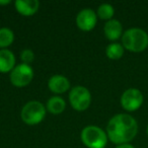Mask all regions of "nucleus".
<instances>
[{
    "mask_svg": "<svg viewBox=\"0 0 148 148\" xmlns=\"http://www.w3.org/2000/svg\"><path fill=\"white\" fill-rule=\"evenodd\" d=\"M147 134H148V126H147Z\"/></svg>",
    "mask_w": 148,
    "mask_h": 148,
    "instance_id": "obj_20",
    "label": "nucleus"
},
{
    "mask_svg": "<svg viewBox=\"0 0 148 148\" xmlns=\"http://www.w3.org/2000/svg\"><path fill=\"white\" fill-rule=\"evenodd\" d=\"M10 3V0H5V1H0V4H8Z\"/></svg>",
    "mask_w": 148,
    "mask_h": 148,
    "instance_id": "obj_19",
    "label": "nucleus"
},
{
    "mask_svg": "<svg viewBox=\"0 0 148 148\" xmlns=\"http://www.w3.org/2000/svg\"><path fill=\"white\" fill-rule=\"evenodd\" d=\"M14 40V34L8 27L0 29V48H6L12 44Z\"/></svg>",
    "mask_w": 148,
    "mask_h": 148,
    "instance_id": "obj_15",
    "label": "nucleus"
},
{
    "mask_svg": "<svg viewBox=\"0 0 148 148\" xmlns=\"http://www.w3.org/2000/svg\"><path fill=\"white\" fill-rule=\"evenodd\" d=\"M14 5L21 14L29 16L39 10L40 2L38 0H16Z\"/></svg>",
    "mask_w": 148,
    "mask_h": 148,
    "instance_id": "obj_10",
    "label": "nucleus"
},
{
    "mask_svg": "<svg viewBox=\"0 0 148 148\" xmlns=\"http://www.w3.org/2000/svg\"><path fill=\"white\" fill-rule=\"evenodd\" d=\"M138 132V124L132 116L118 114L109 121L107 126L108 138L112 142L125 144L135 138Z\"/></svg>",
    "mask_w": 148,
    "mask_h": 148,
    "instance_id": "obj_1",
    "label": "nucleus"
},
{
    "mask_svg": "<svg viewBox=\"0 0 148 148\" xmlns=\"http://www.w3.org/2000/svg\"><path fill=\"white\" fill-rule=\"evenodd\" d=\"M70 105L76 111H84L90 106L91 95L90 91L84 86L77 85L70 89L69 92Z\"/></svg>",
    "mask_w": 148,
    "mask_h": 148,
    "instance_id": "obj_5",
    "label": "nucleus"
},
{
    "mask_svg": "<svg viewBox=\"0 0 148 148\" xmlns=\"http://www.w3.org/2000/svg\"><path fill=\"white\" fill-rule=\"evenodd\" d=\"M106 54L108 58L113 60H118L124 55V47L119 43H112L106 49Z\"/></svg>",
    "mask_w": 148,
    "mask_h": 148,
    "instance_id": "obj_14",
    "label": "nucleus"
},
{
    "mask_svg": "<svg viewBox=\"0 0 148 148\" xmlns=\"http://www.w3.org/2000/svg\"><path fill=\"white\" fill-rule=\"evenodd\" d=\"M46 116V108L38 101H31L23 107L21 112V120L27 125L41 123Z\"/></svg>",
    "mask_w": 148,
    "mask_h": 148,
    "instance_id": "obj_4",
    "label": "nucleus"
},
{
    "mask_svg": "<svg viewBox=\"0 0 148 148\" xmlns=\"http://www.w3.org/2000/svg\"><path fill=\"white\" fill-rule=\"evenodd\" d=\"M116 148H135V147L129 143H125V144H120V145H118Z\"/></svg>",
    "mask_w": 148,
    "mask_h": 148,
    "instance_id": "obj_18",
    "label": "nucleus"
},
{
    "mask_svg": "<svg viewBox=\"0 0 148 148\" xmlns=\"http://www.w3.org/2000/svg\"><path fill=\"white\" fill-rule=\"evenodd\" d=\"M15 67V57L8 49L0 50V72L6 73Z\"/></svg>",
    "mask_w": 148,
    "mask_h": 148,
    "instance_id": "obj_11",
    "label": "nucleus"
},
{
    "mask_svg": "<svg viewBox=\"0 0 148 148\" xmlns=\"http://www.w3.org/2000/svg\"><path fill=\"white\" fill-rule=\"evenodd\" d=\"M108 139L107 133L97 126H86L81 131V140L88 148H105Z\"/></svg>",
    "mask_w": 148,
    "mask_h": 148,
    "instance_id": "obj_3",
    "label": "nucleus"
},
{
    "mask_svg": "<svg viewBox=\"0 0 148 148\" xmlns=\"http://www.w3.org/2000/svg\"><path fill=\"white\" fill-rule=\"evenodd\" d=\"M122 45L130 52L139 53L148 47V35L145 31L132 27L122 35Z\"/></svg>",
    "mask_w": 148,
    "mask_h": 148,
    "instance_id": "obj_2",
    "label": "nucleus"
},
{
    "mask_svg": "<svg viewBox=\"0 0 148 148\" xmlns=\"http://www.w3.org/2000/svg\"><path fill=\"white\" fill-rule=\"evenodd\" d=\"M34 77V69L29 64L21 63L16 65L10 72V81L17 87L27 85Z\"/></svg>",
    "mask_w": 148,
    "mask_h": 148,
    "instance_id": "obj_6",
    "label": "nucleus"
},
{
    "mask_svg": "<svg viewBox=\"0 0 148 148\" xmlns=\"http://www.w3.org/2000/svg\"><path fill=\"white\" fill-rule=\"evenodd\" d=\"M103 32H105L107 39H109L110 41H116L123 34V27H122V23L119 21L111 19V21H108L107 23L105 25Z\"/></svg>",
    "mask_w": 148,
    "mask_h": 148,
    "instance_id": "obj_12",
    "label": "nucleus"
},
{
    "mask_svg": "<svg viewBox=\"0 0 148 148\" xmlns=\"http://www.w3.org/2000/svg\"><path fill=\"white\" fill-rule=\"evenodd\" d=\"M48 86L51 89V91L55 93H63L70 88V82L67 77L56 74L53 75L48 81Z\"/></svg>",
    "mask_w": 148,
    "mask_h": 148,
    "instance_id": "obj_9",
    "label": "nucleus"
},
{
    "mask_svg": "<svg viewBox=\"0 0 148 148\" xmlns=\"http://www.w3.org/2000/svg\"><path fill=\"white\" fill-rule=\"evenodd\" d=\"M97 16L91 8H84L78 12L76 16L77 27L82 31H90L97 25Z\"/></svg>",
    "mask_w": 148,
    "mask_h": 148,
    "instance_id": "obj_8",
    "label": "nucleus"
},
{
    "mask_svg": "<svg viewBox=\"0 0 148 148\" xmlns=\"http://www.w3.org/2000/svg\"><path fill=\"white\" fill-rule=\"evenodd\" d=\"M143 103V95L137 88H129L121 97V106L128 112L138 110Z\"/></svg>",
    "mask_w": 148,
    "mask_h": 148,
    "instance_id": "obj_7",
    "label": "nucleus"
},
{
    "mask_svg": "<svg viewBox=\"0 0 148 148\" xmlns=\"http://www.w3.org/2000/svg\"><path fill=\"white\" fill-rule=\"evenodd\" d=\"M21 59L23 61V63L29 65V63L33 62L34 59H35V54H34V52L32 50L25 49L21 52Z\"/></svg>",
    "mask_w": 148,
    "mask_h": 148,
    "instance_id": "obj_17",
    "label": "nucleus"
},
{
    "mask_svg": "<svg viewBox=\"0 0 148 148\" xmlns=\"http://www.w3.org/2000/svg\"><path fill=\"white\" fill-rule=\"evenodd\" d=\"M114 13H115V9L109 3H103L97 8V16H99V18L101 19L111 21Z\"/></svg>",
    "mask_w": 148,
    "mask_h": 148,
    "instance_id": "obj_16",
    "label": "nucleus"
},
{
    "mask_svg": "<svg viewBox=\"0 0 148 148\" xmlns=\"http://www.w3.org/2000/svg\"><path fill=\"white\" fill-rule=\"evenodd\" d=\"M66 103L61 97H52L47 101V110L53 115H59L65 110Z\"/></svg>",
    "mask_w": 148,
    "mask_h": 148,
    "instance_id": "obj_13",
    "label": "nucleus"
}]
</instances>
